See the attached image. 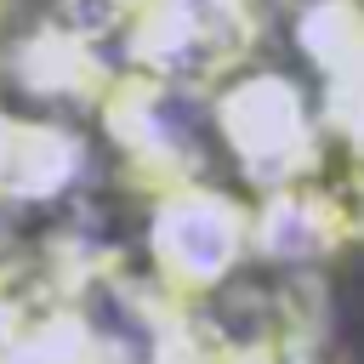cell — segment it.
I'll return each mask as SVG.
<instances>
[{"label":"cell","instance_id":"obj_2","mask_svg":"<svg viewBox=\"0 0 364 364\" xmlns=\"http://www.w3.org/2000/svg\"><path fill=\"white\" fill-rule=\"evenodd\" d=\"M245 245H250V216L210 188H176L154 216V256L188 290L216 284L245 256Z\"/></svg>","mask_w":364,"mask_h":364},{"label":"cell","instance_id":"obj_1","mask_svg":"<svg viewBox=\"0 0 364 364\" xmlns=\"http://www.w3.org/2000/svg\"><path fill=\"white\" fill-rule=\"evenodd\" d=\"M216 119L239 165L256 182H267V193L313 176L318 148H324V119L307 108V97L284 74H245L239 85L222 91Z\"/></svg>","mask_w":364,"mask_h":364},{"label":"cell","instance_id":"obj_3","mask_svg":"<svg viewBox=\"0 0 364 364\" xmlns=\"http://www.w3.org/2000/svg\"><path fill=\"white\" fill-rule=\"evenodd\" d=\"M353 6H358V11H364V0H353Z\"/></svg>","mask_w":364,"mask_h":364}]
</instances>
